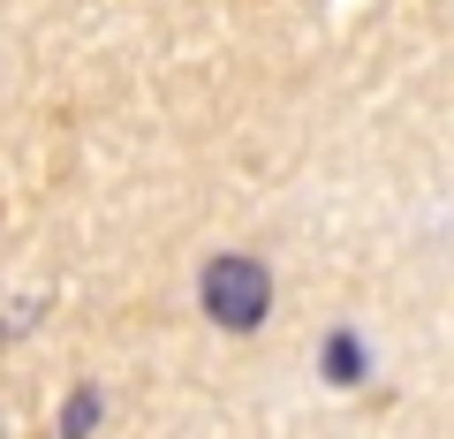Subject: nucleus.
<instances>
[{"instance_id":"nucleus-3","label":"nucleus","mask_w":454,"mask_h":439,"mask_svg":"<svg viewBox=\"0 0 454 439\" xmlns=\"http://www.w3.org/2000/svg\"><path fill=\"white\" fill-rule=\"evenodd\" d=\"M98 409H106V394H98V387H76V394H68V417H61V439H83V432L98 424Z\"/></svg>"},{"instance_id":"nucleus-1","label":"nucleus","mask_w":454,"mask_h":439,"mask_svg":"<svg viewBox=\"0 0 454 439\" xmlns=\"http://www.w3.org/2000/svg\"><path fill=\"white\" fill-rule=\"evenodd\" d=\"M197 295H205L212 325L258 333L265 310H273V273H265L258 258H243V250H220V258H205V273H197Z\"/></svg>"},{"instance_id":"nucleus-2","label":"nucleus","mask_w":454,"mask_h":439,"mask_svg":"<svg viewBox=\"0 0 454 439\" xmlns=\"http://www.w3.org/2000/svg\"><path fill=\"white\" fill-rule=\"evenodd\" d=\"M364 372H372V349H364L348 325H333V333H325V379H333V387H356Z\"/></svg>"}]
</instances>
